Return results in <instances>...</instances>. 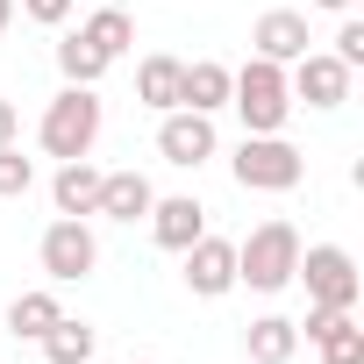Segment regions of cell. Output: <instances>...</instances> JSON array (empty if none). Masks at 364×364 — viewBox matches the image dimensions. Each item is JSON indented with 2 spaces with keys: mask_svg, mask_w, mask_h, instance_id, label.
Listing matches in <instances>:
<instances>
[{
  "mask_svg": "<svg viewBox=\"0 0 364 364\" xmlns=\"http://www.w3.org/2000/svg\"><path fill=\"white\" fill-rule=\"evenodd\" d=\"M0 143H22V107L0 100Z\"/></svg>",
  "mask_w": 364,
  "mask_h": 364,
  "instance_id": "25",
  "label": "cell"
},
{
  "mask_svg": "<svg viewBox=\"0 0 364 364\" xmlns=\"http://www.w3.org/2000/svg\"><path fill=\"white\" fill-rule=\"evenodd\" d=\"M328 58H343L350 72H364V22H357V15H343V29H336V50H328Z\"/></svg>",
  "mask_w": 364,
  "mask_h": 364,
  "instance_id": "23",
  "label": "cell"
},
{
  "mask_svg": "<svg viewBox=\"0 0 364 364\" xmlns=\"http://www.w3.org/2000/svg\"><path fill=\"white\" fill-rule=\"evenodd\" d=\"M293 279L307 286V307H357V293H364V272L343 243H300Z\"/></svg>",
  "mask_w": 364,
  "mask_h": 364,
  "instance_id": "4",
  "label": "cell"
},
{
  "mask_svg": "<svg viewBox=\"0 0 364 364\" xmlns=\"http://www.w3.org/2000/svg\"><path fill=\"white\" fill-rule=\"evenodd\" d=\"M36 186V157H22V143H0V200H22Z\"/></svg>",
  "mask_w": 364,
  "mask_h": 364,
  "instance_id": "22",
  "label": "cell"
},
{
  "mask_svg": "<svg viewBox=\"0 0 364 364\" xmlns=\"http://www.w3.org/2000/svg\"><path fill=\"white\" fill-rule=\"evenodd\" d=\"M58 72H65V86H100L107 79V58L72 29V36H58Z\"/></svg>",
  "mask_w": 364,
  "mask_h": 364,
  "instance_id": "21",
  "label": "cell"
},
{
  "mask_svg": "<svg viewBox=\"0 0 364 364\" xmlns=\"http://www.w3.org/2000/svg\"><path fill=\"white\" fill-rule=\"evenodd\" d=\"M143 222H150L157 250H171V257L186 250L193 236H208V208H200L193 193H164V200H150V215H143Z\"/></svg>",
  "mask_w": 364,
  "mask_h": 364,
  "instance_id": "12",
  "label": "cell"
},
{
  "mask_svg": "<svg viewBox=\"0 0 364 364\" xmlns=\"http://www.w3.org/2000/svg\"><path fill=\"white\" fill-rule=\"evenodd\" d=\"M215 150H222V136H215V114H193V107H171V114H157V157H164V164H178V171H200Z\"/></svg>",
  "mask_w": 364,
  "mask_h": 364,
  "instance_id": "8",
  "label": "cell"
},
{
  "mask_svg": "<svg viewBox=\"0 0 364 364\" xmlns=\"http://www.w3.org/2000/svg\"><path fill=\"white\" fill-rule=\"evenodd\" d=\"M350 65L343 58H328V50H307V58H293L286 65V93H293V107H314V114H336L343 100H350Z\"/></svg>",
  "mask_w": 364,
  "mask_h": 364,
  "instance_id": "7",
  "label": "cell"
},
{
  "mask_svg": "<svg viewBox=\"0 0 364 364\" xmlns=\"http://www.w3.org/2000/svg\"><path fill=\"white\" fill-rule=\"evenodd\" d=\"M321 364H364V328H357V307H307V321H293Z\"/></svg>",
  "mask_w": 364,
  "mask_h": 364,
  "instance_id": "10",
  "label": "cell"
},
{
  "mask_svg": "<svg viewBox=\"0 0 364 364\" xmlns=\"http://www.w3.org/2000/svg\"><path fill=\"white\" fill-rule=\"evenodd\" d=\"M314 8H321V15H350V8H357V0H314Z\"/></svg>",
  "mask_w": 364,
  "mask_h": 364,
  "instance_id": "26",
  "label": "cell"
},
{
  "mask_svg": "<svg viewBox=\"0 0 364 364\" xmlns=\"http://www.w3.org/2000/svg\"><path fill=\"white\" fill-rule=\"evenodd\" d=\"M178 107L222 114V107H229V65H222V58H193L186 72H178Z\"/></svg>",
  "mask_w": 364,
  "mask_h": 364,
  "instance_id": "15",
  "label": "cell"
},
{
  "mask_svg": "<svg viewBox=\"0 0 364 364\" xmlns=\"http://www.w3.org/2000/svg\"><path fill=\"white\" fill-rule=\"evenodd\" d=\"M100 122H107V107H100V93L93 86H65V93H50V107H43V122H36V143H43V157H93V143H100Z\"/></svg>",
  "mask_w": 364,
  "mask_h": 364,
  "instance_id": "1",
  "label": "cell"
},
{
  "mask_svg": "<svg viewBox=\"0 0 364 364\" xmlns=\"http://www.w3.org/2000/svg\"><path fill=\"white\" fill-rule=\"evenodd\" d=\"M36 257H43L50 286H79V279H93V272H100V236H93L79 215H58V222L43 229Z\"/></svg>",
  "mask_w": 364,
  "mask_h": 364,
  "instance_id": "6",
  "label": "cell"
},
{
  "mask_svg": "<svg viewBox=\"0 0 364 364\" xmlns=\"http://www.w3.org/2000/svg\"><path fill=\"white\" fill-rule=\"evenodd\" d=\"M293 264H300V229L286 215L257 222L236 243V286H250V293H286L293 286Z\"/></svg>",
  "mask_w": 364,
  "mask_h": 364,
  "instance_id": "2",
  "label": "cell"
},
{
  "mask_svg": "<svg viewBox=\"0 0 364 364\" xmlns=\"http://www.w3.org/2000/svg\"><path fill=\"white\" fill-rule=\"evenodd\" d=\"M107 8H129V0H107Z\"/></svg>",
  "mask_w": 364,
  "mask_h": 364,
  "instance_id": "29",
  "label": "cell"
},
{
  "mask_svg": "<svg viewBox=\"0 0 364 364\" xmlns=\"http://www.w3.org/2000/svg\"><path fill=\"white\" fill-rule=\"evenodd\" d=\"M229 107L243 114V136H286L293 93H286V65L250 58L243 72H229Z\"/></svg>",
  "mask_w": 364,
  "mask_h": 364,
  "instance_id": "3",
  "label": "cell"
},
{
  "mask_svg": "<svg viewBox=\"0 0 364 364\" xmlns=\"http://www.w3.org/2000/svg\"><path fill=\"white\" fill-rule=\"evenodd\" d=\"M79 36L114 65V58H129V50H136V15H129V8H107V0H100V8L79 22Z\"/></svg>",
  "mask_w": 364,
  "mask_h": 364,
  "instance_id": "18",
  "label": "cell"
},
{
  "mask_svg": "<svg viewBox=\"0 0 364 364\" xmlns=\"http://www.w3.org/2000/svg\"><path fill=\"white\" fill-rule=\"evenodd\" d=\"M243 357H250V364H293V357H300V328H293L286 314H257V321L243 328Z\"/></svg>",
  "mask_w": 364,
  "mask_h": 364,
  "instance_id": "17",
  "label": "cell"
},
{
  "mask_svg": "<svg viewBox=\"0 0 364 364\" xmlns=\"http://www.w3.org/2000/svg\"><path fill=\"white\" fill-rule=\"evenodd\" d=\"M178 279H186V293L193 300H222V293H236V243L229 236H193L186 250H178Z\"/></svg>",
  "mask_w": 364,
  "mask_h": 364,
  "instance_id": "9",
  "label": "cell"
},
{
  "mask_svg": "<svg viewBox=\"0 0 364 364\" xmlns=\"http://www.w3.org/2000/svg\"><path fill=\"white\" fill-rule=\"evenodd\" d=\"M307 15L300 8H264L257 15V29H250V58H272V65H293V58H307Z\"/></svg>",
  "mask_w": 364,
  "mask_h": 364,
  "instance_id": "11",
  "label": "cell"
},
{
  "mask_svg": "<svg viewBox=\"0 0 364 364\" xmlns=\"http://www.w3.org/2000/svg\"><path fill=\"white\" fill-rule=\"evenodd\" d=\"M229 171H236L243 193H293L300 171H307V157H300L286 136H243L236 157H229Z\"/></svg>",
  "mask_w": 364,
  "mask_h": 364,
  "instance_id": "5",
  "label": "cell"
},
{
  "mask_svg": "<svg viewBox=\"0 0 364 364\" xmlns=\"http://www.w3.org/2000/svg\"><path fill=\"white\" fill-rule=\"evenodd\" d=\"M8 22H15V0H0V29H8Z\"/></svg>",
  "mask_w": 364,
  "mask_h": 364,
  "instance_id": "27",
  "label": "cell"
},
{
  "mask_svg": "<svg viewBox=\"0 0 364 364\" xmlns=\"http://www.w3.org/2000/svg\"><path fill=\"white\" fill-rule=\"evenodd\" d=\"M50 208H58V215H79V222L100 208V164H93V157H65V164H58Z\"/></svg>",
  "mask_w": 364,
  "mask_h": 364,
  "instance_id": "13",
  "label": "cell"
},
{
  "mask_svg": "<svg viewBox=\"0 0 364 364\" xmlns=\"http://www.w3.org/2000/svg\"><path fill=\"white\" fill-rule=\"evenodd\" d=\"M150 200H157V186H150L143 171H100V208H93V215H107V222H143Z\"/></svg>",
  "mask_w": 364,
  "mask_h": 364,
  "instance_id": "14",
  "label": "cell"
},
{
  "mask_svg": "<svg viewBox=\"0 0 364 364\" xmlns=\"http://www.w3.org/2000/svg\"><path fill=\"white\" fill-rule=\"evenodd\" d=\"M93 343H100V328L93 321H72V314H58L43 328V357L50 364H93Z\"/></svg>",
  "mask_w": 364,
  "mask_h": 364,
  "instance_id": "20",
  "label": "cell"
},
{
  "mask_svg": "<svg viewBox=\"0 0 364 364\" xmlns=\"http://www.w3.org/2000/svg\"><path fill=\"white\" fill-rule=\"evenodd\" d=\"M129 364H157V357H129Z\"/></svg>",
  "mask_w": 364,
  "mask_h": 364,
  "instance_id": "28",
  "label": "cell"
},
{
  "mask_svg": "<svg viewBox=\"0 0 364 364\" xmlns=\"http://www.w3.org/2000/svg\"><path fill=\"white\" fill-rule=\"evenodd\" d=\"M72 8H79V0H22V15H29V22H43V29H65V22H72Z\"/></svg>",
  "mask_w": 364,
  "mask_h": 364,
  "instance_id": "24",
  "label": "cell"
},
{
  "mask_svg": "<svg viewBox=\"0 0 364 364\" xmlns=\"http://www.w3.org/2000/svg\"><path fill=\"white\" fill-rule=\"evenodd\" d=\"M178 72H186V58L150 50V58L136 65V100H143L150 114H171V107H178Z\"/></svg>",
  "mask_w": 364,
  "mask_h": 364,
  "instance_id": "16",
  "label": "cell"
},
{
  "mask_svg": "<svg viewBox=\"0 0 364 364\" xmlns=\"http://www.w3.org/2000/svg\"><path fill=\"white\" fill-rule=\"evenodd\" d=\"M58 314H65V307H58V293H50V286H29V293H15V300H8V336L43 343V328H50Z\"/></svg>",
  "mask_w": 364,
  "mask_h": 364,
  "instance_id": "19",
  "label": "cell"
}]
</instances>
